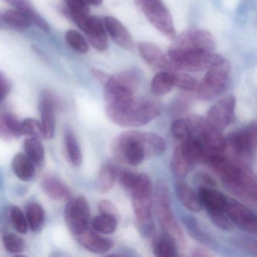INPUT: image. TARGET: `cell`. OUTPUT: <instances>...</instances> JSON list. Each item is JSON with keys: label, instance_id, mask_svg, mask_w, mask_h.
Segmentation results:
<instances>
[{"label": "cell", "instance_id": "1", "mask_svg": "<svg viewBox=\"0 0 257 257\" xmlns=\"http://www.w3.org/2000/svg\"><path fill=\"white\" fill-rule=\"evenodd\" d=\"M204 163L211 167L226 187L242 201L256 202V183L250 168L243 161L223 153L208 155Z\"/></svg>", "mask_w": 257, "mask_h": 257}, {"label": "cell", "instance_id": "2", "mask_svg": "<svg viewBox=\"0 0 257 257\" xmlns=\"http://www.w3.org/2000/svg\"><path fill=\"white\" fill-rule=\"evenodd\" d=\"M166 150L165 140L154 133L132 131L117 137L111 146L118 162L138 166L147 157L160 156Z\"/></svg>", "mask_w": 257, "mask_h": 257}, {"label": "cell", "instance_id": "3", "mask_svg": "<svg viewBox=\"0 0 257 257\" xmlns=\"http://www.w3.org/2000/svg\"><path fill=\"white\" fill-rule=\"evenodd\" d=\"M106 114L111 121L122 127H141L160 115L157 103L135 97L106 102Z\"/></svg>", "mask_w": 257, "mask_h": 257}, {"label": "cell", "instance_id": "4", "mask_svg": "<svg viewBox=\"0 0 257 257\" xmlns=\"http://www.w3.org/2000/svg\"><path fill=\"white\" fill-rule=\"evenodd\" d=\"M131 192L138 228L143 235L150 237L155 229L152 216L153 186L150 177L147 174H138V181Z\"/></svg>", "mask_w": 257, "mask_h": 257}, {"label": "cell", "instance_id": "5", "mask_svg": "<svg viewBox=\"0 0 257 257\" xmlns=\"http://www.w3.org/2000/svg\"><path fill=\"white\" fill-rule=\"evenodd\" d=\"M155 202L156 213L164 231L175 241L177 246L184 247V234L173 213L169 189L166 183L162 180L156 185Z\"/></svg>", "mask_w": 257, "mask_h": 257}, {"label": "cell", "instance_id": "6", "mask_svg": "<svg viewBox=\"0 0 257 257\" xmlns=\"http://www.w3.org/2000/svg\"><path fill=\"white\" fill-rule=\"evenodd\" d=\"M171 70L185 72L207 70L224 61L213 51H190L180 53H168Z\"/></svg>", "mask_w": 257, "mask_h": 257}, {"label": "cell", "instance_id": "7", "mask_svg": "<svg viewBox=\"0 0 257 257\" xmlns=\"http://www.w3.org/2000/svg\"><path fill=\"white\" fill-rule=\"evenodd\" d=\"M198 195L202 207L207 210L208 216L215 225L228 231L234 228V224L225 211L228 198L225 195L210 186H201Z\"/></svg>", "mask_w": 257, "mask_h": 257}, {"label": "cell", "instance_id": "8", "mask_svg": "<svg viewBox=\"0 0 257 257\" xmlns=\"http://www.w3.org/2000/svg\"><path fill=\"white\" fill-rule=\"evenodd\" d=\"M186 120L189 123L192 135L204 147L205 159L208 155L225 153V138L222 136V132L210 126L204 118L198 115H190Z\"/></svg>", "mask_w": 257, "mask_h": 257}, {"label": "cell", "instance_id": "9", "mask_svg": "<svg viewBox=\"0 0 257 257\" xmlns=\"http://www.w3.org/2000/svg\"><path fill=\"white\" fill-rule=\"evenodd\" d=\"M256 122L252 121L244 128L228 135L225 138V153L243 162L252 157L256 150Z\"/></svg>", "mask_w": 257, "mask_h": 257}, {"label": "cell", "instance_id": "10", "mask_svg": "<svg viewBox=\"0 0 257 257\" xmlns=\"http://www.w3.org/2000/svg\"><path fill=\"white\" fill-rule=\"evenodd\" d=\"M149 22L159 32L169 39L177 35L171 13L162 0H135Z\"/></svg>", "mask_w": 257, "mask_h": 257}, {"label": "cell", "instance_id": "11", "mask_svg": "<svg viewBox=\"0 0 257 257\" xmlns=\"http://www.w3.org/2000/svg\"><path fill=\"white\" fill-rule=\"evenodd\" d=\"M231 66L225 60L207 70L196 90L198 98L209 101L220 95L226 86Z\"/></svg>", "mask_w": 257, "mask_h": 257}, {"label": "cell", "instance_id": "12", "mask_svg": "<svg viewBox=\"0 0 257 257\" xmlns=\"http://www.w3.org/2000/svg\"><path fill=\"white\" fill-rule=\"evenodd\" d=\"M168 54L190 51H213L215 40L210 33L198 28L187 30L174 39Z\"/></svg>", "mask_w": 257, "mask_h": 257}, {"label": "cell", "instance_id": "13", "mask_svg": "<svg viewBox=\"0 0 257 257\" xmlns=\"http://www.w3.org/2000/svg\"><path fill=\"white\" fill-rule=\"evenodd\" d=\"M64 216L69 229L74 235L89 228L91 212L86 198L83 196L70 198L66 205Z\"/></svg>", "mask_w": 257, "mask_h": 257}, {"label": "cell", "instance_id": "14", "mask_svg": "<svg viewBox=\"0 0 257 257\" xmlns=\"http://www.w3.org/2000/svg\"><path fill=\"white\" fill-rule=\"evenodd\" d=\"M225 211L234 225L246 232L256 234V215L246 204L232 198H227Z\"/></svg>", "mask_w": 257, "mask_h": 257}, {"label": "cell", "instance_id": "15", "mask_svg": "<svg viewBox=\"0 0 257 257\" xmlns=\"http://www.w3.org/2000/svg\"><path fill=\"white\" fill-rule=\"evenodd\" d=\"M235 106L236 99L234 96L223 97L209 109L206 121L212 127L222 132L231 123Z\"/></svg>", "mask_w": 257, "mask_h": 257}, {"label": "cell", "instance_id": "16", "mask_svg": "<svg viewBox=\"0 0 257 257\" xmlns=\"http://www.w3.org/2000/svg\"><path fill=\"white\" fill-rule=\"evenodd\" d=\"M57 100L55 96L49 91L42 92L40 100V112L41 116L43 138L51 140L55 133V109Z\"/></svg>", "mask_w": 257, "mask_h": 257}, {"label": "cell", "instance_id": "17", "mask_svg": "<svg viewBox=\"0 0 257 257\" xmlns=\"http://www.w3.org/2000/svg\"><path fill=\"white\" fill-rule=\"evenodd\" d=\"M75 236L84 248L94 253H105L113 246V242L110 239L102 237L90 227Z\"/></svg>", "mask_w": 257, "mask_h": 257}, {"label": "cell", "instance_id": "18", "mask_svg": "<svg viewBox=\"0 0 257 257\" xmlns=\"http://www.w3.org/2000/svg\"><path fill=\"white\" fill-rule=\"evenodd\" d=\"M106 32L118 46L125 50L135 49V42L125 27L115 18L107 16L103 19Z\"/></svg>", "mask_w": 257, "mask_h": 257}, {"label": "cell", "instance_id": "19", "mask_svg": "<svg viewBox=\"0 0 257 257\" xmlns=\"http://www.w3.org/2000/svg\"><path fill=\"white\" fill-rule=\"evenodd\" d=\"M138 49L141 58L149 65L157 70H171V62L168 55L156 45L150 43H140Z\"/></svg>", "mask_w": 257, "mask_h": 257}, {"label": "cell", "instance_id": "20", "mask_svg": "<svg viewBox=\"0 0 257 257\" xmlns=\"http://www.w3.org/2000/svg\"><path fill=\"white\" fill-rule=\"evenodd\" d=\"M83 31L94 49L100 52L107 49L108 40L106 29L100 19L96 17H89Z\"/></svg>", "mask_w": 257, "mask_h": 257}, {"label": "cell", "instance_id": "21", "mask_svg": "<svg viewBox=\"0 0 257 257\" xmlns=\"http://www.w3.org/2000/svg\"><path fill=\"white\" fill-rule=\"evenodd\" d=\"M41 184L45 193L52 199L67 202L72 198L68 186L55 176L47 175L43 177Z\"/></svg>", "mask_w": 257, "mask_h": 257}, {"label": "cell", "instance_id": "22", "mask_svg": "<svg viewBox=\"0 0 257 257\" xmlns=\"http://www.w3.org/2000/svg\"><path fill=\"white\" fill-rule=\"evenodd\" d=\"M195 163L184 151L181 144L174 150L171 160V168L174 175L178 179L186 177L195 168Z\"/></svg>", "mask_w": 257, "mask_h": 257}, {"label": "cell", "instance_id": "23", "mask_svg": "<svg viewBox=\"0 0 257 257\" xmlns=\"http://www.w3.org/2000/svg\"><path fill=\"white\" fill-rule=\"evenodd\" d=\"M175 189L177 198L188 210L193 212H199L202 210L199 197L186 183L178 181L176 183Z\"/></svg>", "mask_w": 257, "mask_h": 257}, {"label": "cell", "instance_id": "24", "mask_svg": "<svg viewBox=\"0 0 257 257\" xmlns=\"http://www.w3.org/2000/svg\"><path fill=\"white\" fill-rule=\"evenodd\" d=\"M71 19L84 31L89 19V9L85 0H65Z\"/></svg>", "mask_w": 257, "mask_h": 257}, {"label": "cell", "instance_id": "25", "mask_svg": "<svg viewBox=\"0 0 257 257\" xmlns=\"http://www.w3.org/2000/svg\"><path fill=\"white\" fill-rule=\"evenodd\" d=\"M12 168L18 178L22 181H30L35 174V165L22 153H19L13 158Z\"/></svg>", "mask_w": 257, "mask_h": 257}, {"label": "cell", "instance_id": "26", "mask_svg": "<svg viewBox=\"0 0 257 257\" xmlns=\"http://www.w3.org/2000/svg\"><path fill=\"white\" fill-rule=\"evenodd\" d=\"M175 87L174 75L173 72L166 70L159 72L153 77L151 82V91L156 96H163L168 94Z\"/></svg>", "mask_w": 257, "mask_h": 257}, {"label": "cell", "instance_id": "27", "mask_svg": "<svg viewBox=\"0 0 257 257\" xmlns=\"http://www.w3.org/2000/svg\"><path fill=\"white\" fill-rule=\"evenodd\" d=\"M6 1L14 7L16 10H19L29 16L33 24H35L42 31L48 32L50 30L47 22L37 13L29 0H6Z\"/></svg>", "mask_w": 257, "mask_h": 257}, {"label": "cell", "instance_id": "28", "mask_svg": "<svg viewBox=\"0 0 257 257\" xmlns=\"http://www.w3.org/2000/svg\"><path fill=\"white\" fill-rule=\"evenodd\" d=\"M64 142L69 162L74 166H80L82 162V150L76 135L70 129L64 132Z\"/></svg>", "mask_w": 257, "mask_h": 257}, {"label": "cell", "instance_id": "29", "mask_svg": "<svg viewBox=\"0 0 257 257\" xmlns=\"http://www.w3.org/2000/svg\"><path fill=\"white\" fill-rule=\"evenodd\" d=\"M29 228L34 232L40 231L45 222V210L40 204L31 202L26 206L25 212Z\"/></svg>", "mask_w": 257, "mask_h": 257}, {"label": "cell", "instance_id": "30", "mask_svg": "<svg viewBox=\"0 0 257 257\" xmlns=\"http://www.w3.org/2000/svg\"><path fill=\"white\" fill-rule=\"evenodd\" d=\"M2 21L12 28L19 31H26L32 25L29 16L18 10H10L2 16Z\"/></svg>", "mask_w": 257, "mask_h": 257}, {"label": "cell", "instance_id": "31", "mask_svg": "<svg viewBox=\"0 0 257 257\" xmlns=\"http://www.w3.org/2000/svg\"><path fill=\"white\" fill-rule=\"evenodd\" d=\"M25 156L34 164L40 165L45 158V150L40 138L29 137L24 142Z\"/></svg>", "mask_w": 257, "mask_h": 257}, {"label": "cell", "instance_id": "32", "mask_svg": "<svg viewBox=\"0 0 257 257\" xmlns=\"http://www.w3.org/2000/svg\"><path fill=\"white\" fill-rule=\"evenodd\" d=\"M177 245L169 236L162 235L155 240L153 244V252L156 256L176 257L178 256Z\"/></svg>", "mask_w": 257, "mask_h": 257}, {"label": "cell", "instance_id": "33", "mask_svg": "<svg viewBox=\"0 0 257 257\" xmlns=\"http://www.w3.org/2000/svg\"><path fill=\"white\" fill-rule=\"evenodd\" d=\"M118 220L113 215L100 213L96 216L91 222V228L100 234H112L116 230Z\"/></svg>", "mask_w": 257, "mask_h": 257}, {"label": "cell", "instance_id": "34", "mask_svg": "<svg viewBox=\"0 0 257 257\" xmlns=\"http://www.w3.org/2000/svg\"><path fill=\"white\" fill-rule=\"evenodd\" d=\"M115 180V168L109 164L103 165L97 176V188L99 192L103 194L109 192Z\"/></svg>", "mask_w": 257, "mask_h": 257}, {"label": "cell", "instance_id": "35", "mask_svg": "<svg viewBox=\"0 0 257 257\" xmlns=\"http://www.w3.org/2000/svg\"><path fill=\"white\" fill-rule=\"evenodd\" d=\"M65 39L69 46L79 53L85 54L89 50L86 40L77 31L73 30L67 31L65 34Z\"/></svg>", "mask_w": 257, "mask_h": 257}, {"label": "cell", "instance_id": "36", "mask_svg": "<svg viewBox=\"0 0 257 257\" xmlns=\"http://www.w3.org/2000/svg\"><path fill=\"white\" fill-rule=\"evenodd\" d=\"M10 221L18 232L20 234H26L28 232L29 225L26 216L19 207L14 206L10 209Z\"/></svg>", "mask_w": 257, "mask_h": 257}, {"label": "cell", "instance_id": "37", "mask_svg": "<svg viewBox=\"0 0 257 257\" xmlns=\"http://www.w3.org/2000/svg\"><path fill=\"white\" fill-rule=\"evenodd\" d=\"M21 128L22 135H26L32 138H43V127L41 122L35 118H26L21 121Z\"/></svg>", "mask_w": 257, "mask_h": 257}, {"label": "cell", "instance_id": "38", "mask_svg": "<svg viewBox=\"0 0 257 257\" xmlns=\"http://www.w3.org/2000/svg\"><path fill=\"white\" fill-rule=\"evenodd\" d=\"M171 130L173 136L181 142L193 136L189 123L186 119H177L173 121Z\"/></svg>", "mask_w": 257, "mask_h": 257}, {"label": "cell", "instance_id": "39", "mask_svg": "<svg viewBox=\"0 0 257 257\" xmlns=\"http://www.w3.org/2000/svg\"><path fill=\"white\" fill-rule=\"evenodd\" d=\"M184 223L186 225V228L189 231V234L192 237L201 242L202 243H210V239L206 233L202 231L196 219L193 217H186L184 219Z\"/></svg>", "mask_w": 257, "mask_h": 257}, {"label": "cell", "instance_id": "40", "mask_svg": "<svg viewBox=\"0 0 257 257\" xmlns=\"http://www.w3.org/2000/svg\"><path fill=\"white\" fill-rule=\"evenodd\" d=\"M4 246L11 253H20L25 249V241L22 237L13 233H7L3 237Z\"/></svg>", "mask_w": 257, "mask_h": 257}, {"label": "cell", "instance_id": "41", "mask_svg": "<svg viewBox=\"0 0 257 257\" xmlns=\"http://www.w3.org/2000/svg\"><path fill=\"white\" fill-rule=\"evenodd\" d=\"M175 86L186 91H196L198 82L193 76L183 73H174Z\"/></svg>", "mask_w": 257, "mask_h": 257}, {"label": "cell", "instance_id": "42", "mask_svg": "<svg viewBox=\"0 0 257 257\" xmlns=\"http://www.w3.org/2000/svg\"><path fill=\"white\" fill-rule=\"evenodd\" d=\"M115 178L118 179L124 189L132 191L138 181V175L130 171L115 168Z\"/></svg>", "mask_w": 257, "mask_h": 257}, {"label": "cell", "instance_id": "43", "mask_svg": "<svg viewBox=\"0 0 257 257\" xmlns=\"http://www.w3.org/2000/svg\"><path fill=\"white\" fill-rule=\"evenodd\" d=\"M10 112H7L3 109L0 104V138L5 141H11L13 140L10 127H9V116Z\"/></svg>", "mask_w": 257, "mask_h": 257}, {"label": "cell", "instance_id": "44", "mask_svg": "<svg viewBox=\"0 0 257 257\" xmlns=\"http://www.w3.org/2000/svg\"><path fill=\"white\" fill-rule=\"evenodd\" d=\"M12 90V83L4 73H0V104L8 97Z\"/></svg>", "mask_w": 257, "mask_h": 257}, {"label": "cell", "instance_id": "45", "mask_svg": "<svg viewBox=\"0 0 257 257\" xmlns=\"http://www.w3.org/2000/svg\"><path fill=\"white\" fill-rule=\"evenodd\" d=\"M99 211L100 213L103 214L113 215L115 216H118L116 208L115 206L107 200H102L98 204Z\"/></svg>", "mask_w": 257, "mask_h": 257}, {"label": "cell", "instance_id": "46", "mask_svg": "<svg viewBox=\"0 0 257 257\" xmlns=\"http://www.w3.org/2000/svg\"><path fill=\"white\" fill-rule=\"evenodd\" d=\"M92 74L97 79V80L103 85H104L108 82L111 76L108 75L107 73L102 71V70L95 68L92 69Z\"/></svg>", "mask_w": 257, "mask_h": 257}, {"label": "cell", "instance_id": "47", "mask_svg": "<svg viewBox=\"0 0 257 257\" xmlns=\"http://www.w3.org/2000/svg\"><path fill=\"white\" fill-rule=\"evenodd\" d=\"M192 255V256L198 257L210 256V254L207 252V251L204 250V249H197L194 251L193 254Z\"/></svg>", "mask_w": 257, "mask_h": 257}, {"label": "cell", "instance_id": "48", "mask_svg": "<svg viewBox=\"0 0 257 257\" xmlns=\"http://www.w3.org/2000/svg\"><path fill=\"white\" fill-rule=\"evenodd\" d=\"M85 1L87 4L94 7H98L103 3V0H85Z\"/></svg>", "mask_w": 257, "mask_h": 257}]
</instances>
